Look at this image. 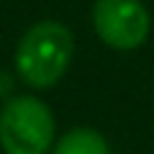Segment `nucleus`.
<instances>
[{"label":"nucleus","instance_id":"1","mask_svg":"<svg viewBox=\"0 0 154 154\" xmlns=\"http://www.w3.org/2000/svg\"><path fill=\"white\" fill-rule=\"evenodd\" d=\"M73 54H76L73 30L60 19H38L16 41L14 73L27 89L46 92L65 79Z\"/></svg>","mask_w":154,"mask_h":154},{"label":"nucleus","instance_id":"2","mask_svg":"<svg viewBox=\"0 0 154 154\" xmlns=\"http://www.w3.org/2000/svg\"><path fill=\"white\" fill-rule=\"evenodd\" d=\"M57 141V119L51 106L32 95H11L0 106V152L49 154Z\"/></svg>","mask_w":154,"mask_h":154},{"label":"nucleus","instance_id":"3","mask_svg":"<svg viewBox=\"0 0 154 154\" xmlns=\"http://www.w3.org/2000/svg\"><path fill=\"white\" fill-rule=\"evenodd\" d=\"M92 30L114 51H135L152 35V14L143 0H95Z\"/></svg>","mask_w":154,"mask_h":154},{"label":"nucleus","instance_id":"4","mask_svg":"<svg viewBox=\"0 0 154 154\" xmlns=\"http://www.w3.org/2000/svg\"><path fill=\"white\" fill-rule=\"evenodd\" d=\"M49 154H111V143L97 127L79 125L57 135Z\"/></svg>","mask_w":154,"mask_h":154}]
</instances>
